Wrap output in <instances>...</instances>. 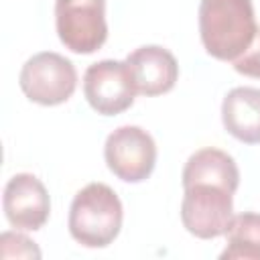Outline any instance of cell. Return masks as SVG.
<instances>
[{
  "label": "cell",
  "mask_w": 260,
  "mask_h": 260,
  "mask_svg": "<svg viewBox=\"0 0 260 260\" xmlns=\"http://www.w3.org/2000/svg\"><path fill=\"white\" fill-rule=\"evenodd\" d=\"M256 16L252 0H201L199 37L207 55L236 61L254 41Z\"/></svg>",
  "instance_id": "6da1fadb"
},
{
  "label": "cell",
  "mask_w": 260,
  "mask_h": 260,
  "mask_svg": "<svg viewBox=\"0 0 260 260\" xmlns=\"http://www.w3.org/2000/svg\"><path fill=\"white\" fill-rule=\"evenodd\" d=\"M122 201L106 183H89L75 193L67 228L71 238L85 248L110 246L122 230Z\"/></svg>",
  "instance_id": "7a4b0ae2"
},
{
  "label": "cell",
  "mask_w": 260,
  "mask_h": 260,
  "mask_svg": "<svg viewBox=\"0 0 260 260\" xmlns=\"http://www.w3.org/2000/svg\"><path fill=\"white\" fill-rule=\"evenodd\" d=\"M18 85L22 93L39 106H59L77 87L75 65L53 51H43L26 59L20 69Z\"/></svg>",
  "instance_id": "3957f363"
},
{
  "label": "cell",
  "mask_w": 260,
  "mask_h": 260,
  "mask_svg": "<svg viewBox=\"0 0 260 260\" xmlns=\"http://www.w3.org/2000/svg\"><path fill=\"white\" fill-rule=\"evenodd\" d=\"M55 26L65 49L95 53L108 39L106 0H55Z\"/></svg>",
  "instance_id": "277c9868"
},
{
  "label": "cell",
  "mask_w": 260,
  "mask_h": 260,
  "mask_svg": "<svg viewBox=\"0 0 260 260\" xmlns=\"http://www.w3.org/2000/svg\"><path fill=\"white\" fill-rule=\"evenodd\" d=\"M234 219V193L211 183L185 187L181 201V221L185 230L201 240L225 236Z\"/></svg>",
  "instance_id": "5b68a950"
},
{
  "label": "cell",
  "mask_w": 260,
  "mask_h": 260,
  "mask_svg": "<svg viewBox=\"0 0 260 260\" xmlns=\"http://www.w3.org/2000/svg\"><path fill=\"white\" fill-rule=\"evenodd\" d=\"M104 158L108 169L126 183L146 181L156 165L154 138L140 126H120L106 138Z\"/></svg>",
  "instance_id": "8992f818"
},
{
  "label": "cell",
  "mask_w": 260,
  "mask_h": 260,
  "mask_svg": "<svg viewBox=\"0 0 260 260\" xmlns=\"http://www.w3.org/2000/svg\"><path fill=\"white\" fill-rule=\"evenodd\" d=\"M134 79L126 61L104 59L91 63L83 73V95L91 110L102 116L126 112L136 98Z\"/></svg>",
  "instance_id": "52a82bcc"
},
{
  "label": "cell",
  "mask_w": 260,
  "mask_h": 260,
  "mask_svg": "<svg viewBox=\"0 0 260 260\" xmlns=\"http://www.w3.org/2000/svg\"><path fill=\"white\" fill-rule=\"evenodd\" d=\"M2 207L12 228L37 232L47 223L51 213L49 191L39 177L30 173H18L4 187Z\"/></svg>",
  "instance_id": "ba28073f"
},
{
  "label": "cell",
  "mask_w": 260,
  "mask_h": 260,
  "mask_svg": "<svg viewBox=\"0 0 260 260\" xmlns=\"http://www.w3.org/2000/svg\"><path fill=\"white\" fill-rule=\"evenodd\" d=\"M126 63L130 67L136 91L146 98L171 91L179 79L175 55L160 45H144L134 49L126 57Z\"/></svg>",
  "instance_id": "9c48e42d"
},
{
  "label": "cell",
  "mask_w": 260,
  "mask_h": 260,
  "mask_svg": "<svg viewBox=\"0 0 260 260\" xmlns=\"http://www.w3.org/2000/svg\"><path fill=\"white\" fill-rule=\"evenodd\" d=\"M221 122L236 140L260 144V87L230 89L221 102Z\"/></svg>",
  "instance_id": "30bf717a"
},
{
  "label": "cell",
  "mask_w": 260,
  "mask_h": 260,
  "mask_svg": "<svg viewBox=\"0 0 260 260\" xmlns=\"http://www.w3.org/2000/svg\"><path fill=\"white\" fill-rule=\"evenodd\" d=\"M181 183H183V189L197 183H211L236 193L240 185V169L228 152L209 146L193 152L187 158L183 167Z\"/></svg>",
  "instance_id": "8fae6325"
},
{
  "label": "cell",
  "mask_w": 260,
  "mask_h": 260,
  "mask_svg": "<svg viewBox=\"0 0 260 260\" xmlns=\"http://www.w3.org/2000/svg\"><path fill=\"white\" fill-rule=\"evenodd\" d=\"M225 238L228 244L221 252V260H260V213L244 211L234 215Z\"/></svg>",
  "instance_id": "7c38bea8"
},
{
  "label": "cell",
  "mask_w": 260,
  "mask_h": 260,
  "mask_svg": "<svg viewBox=\"0 0 260 260\" xmlns=\"http://www.w3.org/2000/svg\"><path fill=\"white\" fill-rule=\"evenodd\" d=\"M0 256L2 258H41V250L30 238L18 232H4L0 236Z\"/></svg>",
  "instance_id": "4fadbf2b"
},
{
  "label": "cell",
  "mask_w": 260,
  "mask_h": 260,
  "mask_svg": "<svg viewBox=\"0 0 260 260\" xmlns=\"http://www.w3.org/2000/svg\"><path fill=\"white\" fill-rule=\"evenodd\" d=\"M234 63V69L246 77H254V79H260V26L256 28V35H254V41L252 45L236 59L232 61Z\"/></svg>",
  "instance_id": "5bb4252c"
}]
</instances>
